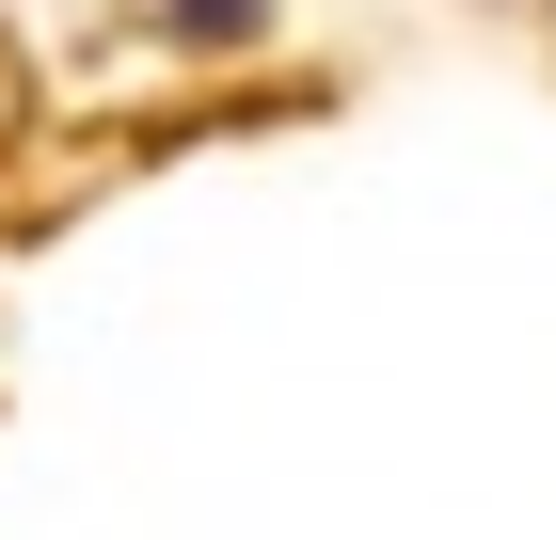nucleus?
Segmentation results:
<instances>
[{
    "label": "nucleus",
    "instance_id": "obj_1",
    "mask_svg": "<svg viewBox=\"0 0 556 540\" xmlns=\"http://www.w3.org/2000/svg\"><path fill=\"white\" fill-rule=\"evenodd\" d=\"M175 16H191V33H207V48H239V33H255V16H270V0H175Z\"/></svg>",
    "mask_w": 556,
    "mask_h": 540
}]
</instances>
